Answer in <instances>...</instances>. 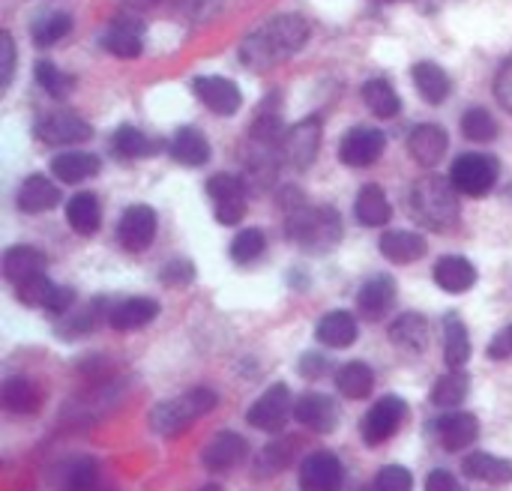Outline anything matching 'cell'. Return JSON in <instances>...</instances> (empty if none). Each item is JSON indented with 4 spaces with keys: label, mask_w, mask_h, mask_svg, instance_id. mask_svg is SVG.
Instances as JSON below:
<instances>
[{
    "label": "cell",
    "mask_w": 512,
    "mask_h": 491,
    "mask_svg": "<svg viewBox=\"0 0 512 491\" xmlns=\"http://www.w3.org/2000/svg\"><path fill=\"white\" fill-rule=\"evenodd\" d=\"M288 237L303 249V252H330L339 237H342V219L333 207H309L297 189L291 195L288 204V225H285Z\"/></svg>",
    "instance_id": "obj_2"
},
{
    "label": "cell",
    "mask_w": 512,
    "mask_h": 491,
    "mask_svg": "<svg viewBox=\"0 0 512 491\" xmlns=\"http://www.w3.org/2000/svg\"><path fill=\"white\" fill-rule=\"evenodd\" d=\"M333 381H336V390L345 399H354V402L366 399L375 390V372H372V366H366L360 360L345 363L342 369H336V378Z\"/></svg>",
    "instance_id": "obj_36"
},
{
    "label": "cell",
    "mask_w": 512,
    "mask_h": 491,
    "mask_svg": "<svg viewBox=\"0 0 512 491\" xmlns=\"http://www.w3.org/2000/svg\"><path fill=\"white\" fill-rule=\"evenodd\" d=\"M414 84H417L420 96L426 102H432V105H441L450 96V87H453L450 84V75L438 63H429V60H423V63L414 66Z\"/></svg>",
    "instance_id": "obj_37"
},
{
    "label": "cell",
    "mask_w": 512,
    "mask_h": 491,
    "mask_svg": "<svg viewBox=\"0 0 512 491\" xmlns=\"http://www.w3.org/2000/svg\"><path fill=\"white\" fill-rule=\"evenodd\" d=\"M309 39V24L300 15H276L267 24L255 27L243 42H240V63L261 72L270 66L285 63L294 57Z\"/></svg>",
    "instance_id": "obj_1"
},
{
    "label": "cell",
    "mask_w": 512,
    "mask_h": 491,
    "mask_svg": "<svg viewBox=\"0 0 512 491\" xmlns=\"http://www.w3.org/2000/svg\"><path fill=\"white\" fill-rule=\"evenodd\" d=\"M249 456V444L237 432H219L201 453V462L210 474H225L234 471L243 459Z\"/></svg>",
    "instance_id": "obj_16"
},
{
    "label": "cell",
    "mask_w": 512,
    "mask_h": 491,
    "mask_svg": "<svg viewBox=\"0 0 512 491\" xmlns=\"http://www.w3.org/2000/svg\"><path fill=\"white\" fill-rule=\"evenodd\" d=\"M432 327L420 312H405L390 324V342L408 354H423L429 348Z\"/></svg>",
    "instance_id": "obj_22"
},
{
    "label": "cell",
    "mask_w": 512,
    "mask_h": 491,
    "mask_svg": "<svg viewBox=\"0 0 512 491\" xmlns=\"http://www.w3.org/2000/svg\"><path fill=\"white\" fill-rule=\"evenodd\" d=\"M72 303H75V291L66 288V285H57L54 294H51V300H48V306H45V312H51V315L60 318V315H66L72 309Z\"/></svg>",
    "instance_id": "obj_53"
},
{
    "label": "cell",
    "mask_w": 512,
    "mask_h": 491,
    "mask_svg": "<svg viewBox=\"0 0 512 491\" xmlns=\"http://www.w3.org/2000/svg\"><path fill=\"white\" fill-rule=\"evenodd\" d=\"M363 102H366V108H369L375 117H381V120H390V117H396V114L402 111L399 93H396V87H393L387 78H372V81H366V84H363Z\"/></svg>",
    "instance_id": "obj_38"
},
{
    "label": "cell",
    "mask_w": 512,
    "mask_h": 491,
    "mask_svg": "<svg viewBox=\"0 0 512 491\" xmlns=\"http://www.w3.org/2000/svg\"><path fill=\"white\" fill-rule=\"evenodd\" d=\"M111 144H114V153L117 156H126V159H141V156H150L153 153L150 138L141 129H135V126H120L111 135Z\"/></svg>",
    "instance_id": "obj_43"
},
{
    "label": "cell",
    "mask_w": 512,
    "mask_h": 491,
    "mask_svg": "<svg viewBox=\"0 0 512 491\" xmlns=\"http://www.w3.org/2000/svg\"><path fill=\"white\" fill-rule=\"evenodd\" d=\"M447 144H450V138L438 123H420L408 135V150L423 168L438 165L444 159V153H447Z\"/></svg>",
    "instance_id": "obj_19"
},
{
    "label": "cell",
    "mask_w": 512,
    "mask_h": 491,
    "mask_svg": "<svg viewBox=\"0 0 512 491\" xmlns=\"http://www.w3.org/2000/svg\"><path fill=\"white\" fill-rule=\"evenodd\" d=\"M198 491H222V486H216V483H210V486H201Z\"/></svg>",
    "instance_id": "obj_56"
},
{
    "label": "cell",
    "mask_w": 512,
    "mask_h": 491,
    "mask_svg": "<svg viewBox=\"0 0 512 491\" xmlns=\"http://www.w3.org/2000/svg\"><path fill=\"white\" fill-rule=\"evenodd\" d=\"M345 465L336 453L318 450L309 453L300 465V489L303 491H342Z\"/></svg>",
    "instance_id": "obj_11"
},
{
    "label": "cell",
    "mask_w": 512,
    "mask_h": 491,
    "mask_svg": "<svg viewBox=\"0 0 512 491\" xmlns=\"http://www.w3.org/2000/svg\"><path fill=\"white\" fill-rule=\"evenodd\" d=\"M102 48L114 57H138L144 51L141 42V27L135 21H114L105 33H102Z\"/></svg>",
    "instance_id": "obj_35"
},
{
    "label": "cell",
    "mask_w": 512,
    "mask_h": 491,
    "mask_svg": "<svg viewBox=\"0 0 512 491\" xmlns=\"http://www.w3.org/2000/svg\"><path fill=\"white\" fill-rule=\"evenodd\" d=\"M471 396V375L465 369H450L444 378H438L432 390V405L438 408H459Z\"/></svg>",
    "instance_id": "obj_39"
},
{
    "label": "cell",
    "mask_w": 512,
    "mask_h": 491,
    "mask_svg": "<svg viewBox=\"0 0 512 491\" xmlns=\"http://www.w3.org/2000/svg\"><path fill=\"white\" fill-rule=\"evenodd\" d=\"M444 360L450 369H465L471 360V336L456 312L444 315Z\"/></svg>",
    "instance_id": "obj_32"
},
{
    "label": "cell",
    "mask_w": 512,
    "mask_h": 491,
    "mask_svg": "<svg viewBox=\"0 0 512 491\" xmlns=\"http://www.w3.org/2000/svg\"><path fill=\"white\" fill-rule=\"evenodd\" d=\"M450 183L456 186V192L471 195V198H483L495 189L498 183V159L489 153H462L453 168H450Z\"/></svg>",
    "instance_id": "obj_5"
},
{
    "label": "cell",
    "mask_w": 512,
    "mask_h": 491,
    "mask_svg": "<svg viewBox=\"0 0 512 491\" xmlns=\"http://www.w3.org/2000/svg\"><path fill=\"white\" fill-rule=\"evenodd\" d=\"M297 447H300V441H294V438L291 441H273V444H267L258 453V459H255V477H276V474H282L294 462Z\"/></svg>",
    "instance_id": "obj_41"
},
{
    "label": "cell",
    "mask_w": 512,
    "mask_h": 491,
    "mask_svg": "<svg viewBox=\"0 0 512 491\" xmlns=\"http://www.w3.org/2000/svg\"><path fill=\"white\" fill-rule=\"evenodd\" d=\"M207 195L213 201V216L219 225H240L246 216V192L243 180L234 174H216L207 180Z\"/></svg>",
    "instance_id": "obj_9"
},
{
    "label": "cell",
    "mask_w": 512,
    "mask_h": 491,
    "mask_svg": "<svg viewBox=\"0 0 512 491\" xmlns=\"http://www.w3.org/2000/svg\"><path fill=\"white\" fill-rule=\"evenodd\" d=\"M18 210L21 213H45V210H51V207H57V201H60V189L48 180V177H42V174H33V177H27L21 186H18Z\"/></svg>",
    "instance_id": "obj_29"
},
{
    "label": "cell",
    "mask_w": 512,
    "mask_h": 491,
    "mask_svg": "<svg viewBox=\"0 0 512 491\" xmlns=\"http://www.w3.org/2000/svg\"><path fill=\"white\" fill-rule=\"evenodd\" d=\"M495 96H498V102L504 105V111H510L512 114V60L510 63H504V69H501L498 78H495Z\"/></svg>",
    "instance_id": "obj_54"
},
{
    "label": "cell",
    "mask_w": 512,
    "mask_h": 491,
    "mask_svg": "<svg viewBox=\"0 0 512 491\" xmlns=\"http://www.w3.org/2000/svg\"><path fill=\"white\" fill-rule=\"evenodd\" d=\"M192 279H195L192 261H168V264L159 270V282H162L165 288H186Z\"/></svg>",
    "instance_id": "obj_49"
},
{
    "label": "cell",
    "mask_w": 512,
    "mask_h": 491,
    "mask_svg": "<svg viewBox=\"0 0 512 491\" xmlns=\"http://www.w3.org/2000/svg\"><path fill=\"white\" fill-rule=\"evenodd\" d=\"M36 84H39L48 96H54V99H63V96L72 90V78L63 75L51 60H39V63H36Z\"/></svg>",
    "instance_id": "obj_47"
},
{
    "label": "cell",
    "mask_w": 512,
    "mask_h": 491,
    "mask_svg": "<svg viewBox=\"0 0 512 491\" xmlns=\"http://www.w3.org/2000/svg\"><path fill=\"white\" fill-rule=\"evenodd\" d=\"M294 396L288 390V384H273L270 390H264V396L255 399V405L246 414V423L258 432H282L288 426V417L294 414Z\"/></svg>",
    "instance_id": "obj_8"
},
{
    "label": "cell",
    "mask_w": 512,
    "mask_h": 491,
    "mask_svg": "<svg viewBox=\"0 0 512 491\" xmlns=\"http://www.w3.org/2000/svg\"><path fill=\"white\" fill-rule=\"evenodd\" d=\"M102 168L99 156L96 153H87V150H66L60 156L51 159V174L60 180V183H81L87 177H96Z\"/></svg>",
    "instance_id": "obj_24"
},
{
    "label": "cell",
    "mask_w": 512,
    "mask_h": 491,
    "mask_svg": "<svg viewBox=\"0 0 512 491\" xmlns=\"http://www.w3.org/2000/svg\"><path fill=\"white\" fill-rule=\"evenodd\" d=\"M195 87V96L213 111V114H222V117H231L240 111L243 105V93L240 87L231 81V78H222V75H198L192 81Z\"/></svg>",
    "instance_id": "obj_15"
},
{
    "label": "cell",
    "mask_w": 512,
    "mask_h": 491,
    "mask_svg": "<svg viewBox=\"0 0 512 491\" xmlns=\"http://www.w3.org/2000/svg\"><path fill=\"white\" fill-rule=\"evenodd\" d=\"M408 420V402L402 399V396H384V399H378L372 408H369V414L363 417V423H360V432H363V441H366V447H381V444H387L399 429H402V423Z\"/></svg>",
    "instance_id": "obj_6"
},
{
    "label": "cell",
    "mask_w": 512,
    "mask_h": 491,
    "mask_svg": "<svg viewBox=\"0 0 512 491\" xmlns=\"http://www.w3.org/2000/svg\"><path fill=\"white\" fill-rule=\"evenodd\" d=\"M378 3H393V0H378Z\"/></svg>",
    "instance_id": "obj_58"
},
{
    "label": "cell",
    "mask_w": 512,
    "mask_h": 491,
    "mask_svg": "<svg viewBox=\"0 0 512 491\" xmlns=\"http://www.w3.org/2000/svg\"><path fill=\"white\" fill-rule=\"evenodd\" d=\"M321 132H324L321 117H306V120L294 123L291 129H285L282 144H279L282 165H291L297 171H306L315 162V156H318Z\"/></svg>",
    "instance_id": "obj_7"
},
{
    "label": "cell",
    "mask_w": 512,
    "mask_h": 491,
    "mask_svg": "<svg viewBox=\"0 0 512 491\" xmlns=\"http://www.w3.org/2000/svg\"><path fill=\"white\" fill-rule=\"evenodd\" d=\"M66 491H114V486L96 459H81L66 474Z\"/></svg>",
    "instance_id": "obj_40"
},
{
    "label": "cell",
    "mask_w": 512,
    "mask_h": 491,
    "mask_svg": "<svg viewBox=\"0 0 512 491\" xmlns=\"http://www.w3.org/2000/svg\"><path fill=\"white\" fill-rule=\"evenodd\" d=\"M426 491H468V489L462 486V480H459L453 471L438 468V471H432V474L426 477Z\"/></svg>",
    "instance_id": "obj_52"
},
{
    "label": "cell",
    "mask_w": 512,
    "mask_h": 491,
    "mask_svg": "<svg viewBox=\"0 0 512 491\" xmlns=\"http://www.w3.org/2000/svg\"><path fill=\"white\" fill-rule=\"evenodd\" d=\"M375 491H414V477L402 465H387L375 477Z\"/></svg>",
    "instance_id": "obj_48"
},
{
    "label": "cell",
    "mask_w": 512,
    "mask_h": 491,
    "mask_svg": "<svg viewBox=\"0 0 512 491\" xmlns=\"http://www.w3.org/2000/svg\"><path fill=\"white\" fill-rule=\"evenodd\" d=\"M396 303V279L393 276H372L357 294V315L363 321H381Z\"/></svg>",
    "instance_id": "obj_18"
},
{
    "label": "cell",
    "mask_w": 512,
    "mask_h": 491,
    "mask_svg": "<svg viewBox=\"0 0 512 491\" xmlns=\"http://www.w3.org/2000/svg\"><path fill=\"white\" fill-rule=\"evenodd\" d=\"M66 222H69L72 231H78V234H84V237L96 234L99 225H102V207H99L96 195H90V192L72 195V198L66 201Z\"/></svg>",
    "instance_id": "obj_34"
},
{
    "label": "cell",
    "mask_w": 512,
    "mask_h": 491,
    "mask_svg": "<svg viewBox=\"0 0 512 491\" xmlns=\"http://www.w3.org/2000/svg\"><path fill=\"white\" fill-rule=\"evenodd\" d=\"M54 288H57V285H54L45 273H39V276H33V279H27V282L15 285V297H18L24 306L45 309V306H48V300H51V294H54Z\"/></svg>",
    "instance_id": "obj_46"
},
{
    "label": "cell",
    "mask_w": 512,
    "mask_h": 491,
    "mask_svg": "<svg viewBox=\"0 0 512 491\" xmlns=\"http://www.w3.org/2000/svg\"><path fill=\"white\" fill-rule=\"evenodd\" d=\"M0 402L9 414H18V417H30V414H39L42 408V390L36 381L24 378V375H12L3 381V390H0Z\"/></svg>",
    "instance_id": "obj_21"
},
{
    "label": "cell",
    "mask_w": 512,
    "mask_h": 491,
    "mask_svg": "<svg viewBox=\"0 0 512 491\" xmlns=\"http://www.w3.org/2000/svg\"><path fill=\"white\" fill-rule=\"evenodd\" d=\"M33 135H36V141H42L48 147H69V144H84L93 135V129L75 114H48V117L36 120Z\"/></svg>",
    "instance_id": "obj_14"
},
{
    "label": "cell",
    "mask_w": 512,
    "mask_h": 491,
    "mask_svg": "<svg viewBox=\"0 0 512 491\" xmlns=\"http://www.w3.org/2000/svg\"><path fill=\"white\" fill-rule=\"evenodd\" d=\"M69 30H72V18L66 12H51V15H42L33 24V42L39 48H48V45L60 42Z\"/></svg>",
    "instance_id": "obj_44"
},
{
    "label": "cell",
    "mask_w": 512,
    "mask_h": 491,
    "mask_svg": "<svg viewBox=\"0 0 512 491\" xmlns=\"http://www.w3.org/2000/svg\"><path fill=\"white\" fill-rule=\"evenodd\" d=\"M102 315L108 318L111 315V309H105V300H93V303H87L81 312H66V315H60V321H57V336L60 339H81V336H87L90 330H96L99 327V321H102Z\"/></svg>",
    "instance_id": "obj_33"
},
{
    "label": "cell",
    "mask_w": 512,
    "mask_h": 491,
    "mask_svg": "<svg viewBox=\"0 0 512 491\" xmlns=\"http://www.w3.org/2000/svg\"><path fill=\"white\" fill-rule=\"evenodd\" d=\"M360 491H375V486H369V489H360Z\"/></svg>",
    "instance_id": "obj_57"
},
{
    "label": "cell",
    "mask_w": 512,
    "mask_h": 491,
    "mask_svg": "<svg viewBox=\"0 0 512 491\" xmlns=\"http://www.w3.org/2000/svg\"><path fill=\"white\" fill-rule=\"evenodd\" d=\"M489 357L492 360H510L512 357V324L504 327L492 342H489Z\"/></svg>",
    "instance_id": "obj_55"
},
{
    "label": "cell",
    "mask_w": 512,
    "mask_h": 491,
    "mask_svg": "<svg viewBox=\"0 0 512 491\" xmlns=\"http://www.w3.org/2000/svg\"><path fill=\"white\" fill-rule=\"evenodd\" d=\"M354 216L360 225L366 228H381L393 219V204L387 198V192L378 183H369L360 189L357 201H354Z\"/></svg>",
    "instance_id": "obj_25"
},
{
    "label": "cell",
    "mask_w": 512,
    "mask_h": 491,
    "mask_svg": "<svg viewBox=\"0 0 512 491\" xmlns=\"http://www.w3.org/2000/svg\"><path fill=\"white\" fill-rule=\"evenodd\" d=\"M45 273V255L33 246H9L3 252V276L12 285H21L33 276Z\"/></svg>",
    "instance_id": "obj_28"
},
{
    "label": "cell",
    "mask_w": 512,
    "mask_h": 491,
    "mask_svg": "<svg viewBox=\"0 0 512 491\" xmlns=\"http://www.w3.org/2000/svg\"><path fill=\"white\" fill-rule=\"evenodd\" d=\"M219 405V396L207 387H195L177 399H168V402H159L153 411H150V429L159 435V438H180L195 420L207 417L210 411H216Z\"/></svg>",
    "instance_id": "obj_4"
},
{
    "label": "cell",
    "mask_w": 512,
    "mask_h": 491,
    "mask_svg": "<svg viewBox=\"0 0 512 491\" xmlns=\"http://www.w3.org/2000/svg\"><path fill=\"white\" fill-rule=\"evenodd\" d=\"M462 132H465L468 141L486 144V141H495L498 138V120L486 108H471L462 117Z\"/></svg>",
    "instance_id": "obj_42"
},
{
    "label": "cell",
    "mask_w": 512,
    "mask_h": 491,
    "mask_svg": "<svg viewBox=\"0 0 512 491\" xmlns=\"http://www.w3.org/2000/svg\"><path fill=\"white\" fill-rule=\"evenodd\" d=\"M462 474L471 480L489 483V486H510L512 483V459H501L492 453H471L462 462Z\"/></svg>",
    "instance_id": "obj_27"
},
{
    "label": "cell",
    "mask_w": 512,
    "mask_h": 491,
    "mask_svg": "<svg viewBox=\"0 0 512 491\" xmlns=\"http://www.w3.org/2000/svg\"><path fill=\"white\" fill-rule=\"evenodd\" d=\"M315 336L327 348H336V351L339 348H351L357 342V318L351 312H342V309L339 312H330V315H324L318 321Z\"/></svg>",
    "instance_id": "obj_31"
},
{
    "label": "cell",
    "mask_w": 512,
    "mask_h": 491,
    "mask_svg": "<svg viewBox=\"0 0 512 491\" xmlns=\"http://www.w3.org/2000/svg\"><path fill=\"white\" fill-rule=\"evenodd\" d=\"M156 315H159V303L156 300H150V297H129V300H120L117 306H111L108 324L117 333H132V330H141L150 321H156Z\"/></svg>",
    "instance_id": "obj_20"
},
{
    "label": "cell",
    "mask_w": 512,
    "mask_h": 491,
    "mask_svg": "<svg viewBox=\"0 0 512 491\" xmlns=\"http://www.w3.org/2000/svg\"><path fill=\"white\" fill-rule=\"evenodd\" d=\"M435 282L447 294H465L477 285V267L465 255H444L435 264Z\"/></svg>",
    "instance_id": "obj_23"
},
{
    "label": "cell",
    "mask_w": 512,
    "mask_h": 491,
    "mask_svg": "<svg viewBox=\"0 0 512 491\" xmlns=\"http://www.w3.org/2000/svg\"><path fill=\"white\" fill-rule=\"evenodd\" d=\"M264 249H267V237H264V231H258V228H246V231H240V234L231 240V258H234L237 264H252V261H258V258L264 255Z\"/></svg>",
    "instance_id": "obj_45"
},
{
    "label": "cell",
    "mask_w": 512,
    "mask_h": 491,
    "mask_svg": "<svg viewBox=\"0 0 512 491\" xmlns=\"http://www.w3.org/2000/svg\"><path fill=\"white\" fill-rule=\"evenodd\" d=\"M387 147V135L375 126H354L342 144H339V159L348 165V168H369L381 159Z\"/></svg>",
    "instance_id": "obj_12"
},
{
    "label": "cell",
    "mask_w": 512,
    "mask_h": 491,
    "mask_svg": "<svg viewBox=\"0 0 512 491\" xmlns=\"http://www.w3.org/2000/svg\"><path fill=\"white\" fill-rule=\"evenodd\" d=\"M294 417L300 426L312 429L315 435H330L339 426V408L324 393H306L294 405Z\"/></svg>",
    "instance_id": "obj_17"
},
{
    "label": "cell",
    "mask_w": 512,
    "mask_h": 491,
    "mask_svg": "<svg viewBox=\"0 0 512 491\" xmlns=\"http://www.w3.org/2000/svg\"><path fill=\"white\" fill-rule=\"evenodd\" d=\"M153 237H156V210L147 204L126 207L117 222V243L126 252H144L150 249Z\"/></svg>",
    "instance_id": "obj_13"
},
{
    "label": "cell",
    "mask_w": 512,
    "mask_h": 491,
    "mask_svg": "<svg viewBox=\"0 0 512 491\" xmlns=\"http://www.w3.org/2000/svg\"><path fill=\"white\" fill-rule=\"evenodd\" d=\"M411 210L417 222L432 231H447L459 222V198L456 186L438 174H426L411 189Z\"/></svg>",
    "instance_id": "obj_3"
},
{
    "label": "cell",
    "mask_w": 512,
    "mask_h": 491,
    "mask_svg": "<svg viewBox=\"0 0 512 491\" xmlns=\"http://www.w3.org/2000/svg\"><path fill=\"white\" fill-rule=\"evenodd\" d=\"M378 249L393 264H414L429 252V243L423 234H414V231H387L381 237Z\"/></svg>",
    "instance_id": "obj_26"
},
{
    "label": "cell",
    "mask_w": 512,
    "mask_h": 491,
    "mask_svg": "<svg viewBox=\"0 0 512 491\" xmlns=\"http://www.w3.org/2000/svg\"><path fill=\"white\" fill-rule=\"evenodd\" d=\"M429 432L435 435V441L447 450V453H459L477 444L480 438V420L471 411H450L444 417H438L435 423H429Z\"/></svg>",
    "instance_id": "obj_10"
},
{
    "label": "cell",
    "mask_w": 512,
    "mask_h": 491,
    "mask_svg": "<svg viewBox=\"0 0 512 491\" xmlns=\"http://www.w3.org/2000/svg\"><path fill=\"white\" fill-rule=\"evenodd\" d=\"M0 57H3V63H0V75H3V90L9 87V81H12V72H15V42H12V36L3 30L0 33Z\"/></svg>",
    "instance_id": "obj_51"
},
{
    "label": "cell",
    "mask_w": 512,
    "mask_h": 491,
    "mask_svg": "<svg viewBox=\"0 0 512 491\" xmlns=\"http://www.w3.org/2000/svg\"><path fill=\"white\" fill-rule=\"evenodd\" d=\"M297 369H300V375L306 381H318V378H324L330 372V360L324 354H318V351H309V354L300 357V366Z\"/></svg>",
    "instance_id": "obj_50"
},
{
    "label": "cell",
    "mask_w": 512,
    "mask_h": 491,
    "mask_svg": "<svg viewBox=\"0 0 512 491\" xmlns=\"http://www.w3.org/2000/svg\"><path fill=\"white\" fill-rule=\"evenodd\" d=\"M171 156L180 162V165H189V168H198V165H207L210 162V144L204 138L201 129L195 126H180L171 138Z\"/></svg>",
    "instance_id": "obj_30"
}]
</instances>
